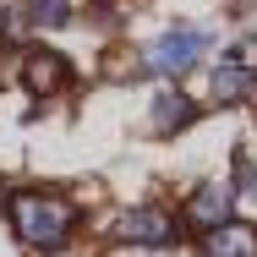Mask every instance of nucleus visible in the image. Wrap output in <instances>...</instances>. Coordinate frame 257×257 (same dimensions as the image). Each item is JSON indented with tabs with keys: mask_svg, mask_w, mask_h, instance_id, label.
<instances>
[{
	"mask_svg": "<svg viewBox=\"0 0 257 257\" xmlns=\"http://www.w3.org/2000/svg\"><path fill=\"white\" fill-rule=\"evenodd\" d=\"M241 99H252V77L241 66H219L208 77V104H241Z\"/></svg>",
	"mask_w": 257,
	"mask_h": 257,
	"instance_id": "obj_7",
	"label": "nucleus"
},
{
	"mask_svg": "<svg viewBox=\"0 0 257 257\" xmlns=\"http://www.w3.org/2000/svg\"><path fill=\"white\" fill-rule=\"evenodd\" d=\"M252 192H257V181H252Z\"/></svg>",
	"mask_w": 257,
	"mask_h": 257,
	"instance_id": "obj_11",
	"label": "nucleus"
},
{
	"mask_svg": "<svg viewBox=\"0 0 257 257\" xmlns=\"http://www.w3.org/2000/svg\"><path fill=\"white\" fill-rule=\"evenodd\" d=\"M186 213H192V224L219 230V224H230V192H224V186H197Z\"/></svg>",
	"mask_w": 257,
	"mask_h": 257,
	"instance_id": "obj_6",
	"label": "nucleus"
},
{
	"mask_svg": "<svg viewBox=\"0 0 257 257\" xmlns=\"http://www.w3.org/2000/svg\"><path fill=\"white\" fill-rule=\"evenodd\" d=\"M208 44H213V33H203V28H170V33H159L154 44H148V66L154 71H186V66H197L208 55Z\"/></svg>",
	"mask_w": 257,
	"mask_h": 257,
	"instance_id": "obj_2",
	"label": "nucleus"
},
{
	"mask_svg": "<svg viewBox=\"0 0 257 257\" xmlns=\"http://www.w3.org/2000/svg\"><path fill=\"white\" fill-rule=\"evenodd\" d=\"M203 257H257V230H246V224H219V230H208Z\"/></svg>",
	"mask_w": 257,
	"mask_h": 257,
	"instance_id": "obj_5",
	"label": "nucleus"
},
{
	"mask_svg": "<svg viewBox=\"0 0 257 257\" xmlns=\"http://www.w3.org/2000/svg\"><path fill=\"white\" fill-rule=\"evenodd\" d=\"M192 120H197V104L186 99V93H159L154 99V126L159 132H181Z\"/></svg>",
	"mask_w": 257,
	"mask_h": 257,
	"instance_id": "obj_8",
	"label": "nucleus"
},
{
	"mask_svg": "<svg viewBox=\"0 0 257 257\" xmlns=\"http://www.w3.org/2000/svg\"><path fill=\"white\" fill-rule=\"evenodd\" d=\"M11 224H17V235L28 246L55 252L77 230V208L66 203V197H55V192H22V197H11Z\"/></svg>",
	"mask_w": 257,
	"mask_h": 257,
	"instance_id": "obj_1",
	"label": "nucleus"
},
{
	"mask_svg": "<svg viewBox=\"0 0 257 257\" xmlns=\"http://www.w3.org/2000/svg\"><path fill=\"white\" fill-rule=\"evenodd\" d=\"M71 17V0H28V22L33 28H60Z\"/></svg>",
	"mask_w": 257,
	"mask_h": 257,
	"instance_id": "obj_9",
	"label": "nucleus"
},
{
	"mask_svg": "<svg viewBox=\"0 0 257 257\" xmlns=\"http://www.w3.org/2000/svg\"><path fill=\"white\" fill-rule=\"evenodd\" d=\"M109 235L126 241V246H164V241L175 235V224H170L164 208H126V213L109 224Z\"/></svg>",
	"mask_w": 257,
	"mask_h": 257,
	"instance_id": "obj_3",
	"label": "nucleus"
},
{
	"mask_svg": "<svg viewBox=\"0 0 257 257\" xmlns=\"http://www.w3.org/2000/svg\"><path fill=\"white\" fill-rule=\"evenodd\" d=\"M0 208H11V197H6V186H0Z\"/></svg>",
	"mask_w": 257,
	"mask_h": 257,
	"instance_id": "obj_10",
	"label": "nucleus"
},
{
	"mask_svg": "<svg viewBox=\"0 0 257 257\" xmlns=\"http://www.w3.org/2000/svg\"><path fill=\"white\" fill-rule=\"evenodd\" d=\"M66 77H71V66H66V55H55V50H33L28 66H22V82H28L33 99H50L55 88H66Z\"/></svg>",
	"mask_w": 257,
	"mask_h": 257,
	"instance_id": "obj_4",
	"label": "nucleus"
}]
</instances>
